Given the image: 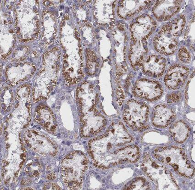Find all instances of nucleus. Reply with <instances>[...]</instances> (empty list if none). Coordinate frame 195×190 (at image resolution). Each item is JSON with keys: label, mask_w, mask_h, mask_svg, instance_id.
Segmentation results:
<instances>
[{"label": "nucleus", "mask_w": 195, "mask_h": 190, "mask_svg": "<svg viewBox=\"0 0 195 190\" xmlns=\"http://www.w3.org/2000/svg\"><path fill=\"white\" fill-rule=\"evenodd\" d=\"M133 140L121 121H113L104 134L89 141L88 152L94 165L106 170L126 162L136 163L140 157L139 148L135 145L124 146Z\"/></svg>", "instance_id": "obj_1"}, {"label": "nucleus", "mask_w": 195, "mask_h": 190, "mask_svg": "<svg viewBox=\"0 0 195 190\" xmlns=\"http://www.w3.org/2000/svg\"><path fill=\"white\" fill-rule=\"evenodd\" d=\"M61 164L62 179L68 189L79 190L88 168L87 158L80 152H73L64 158Z\"/></svg>", "instance_id": "obj_2"}, {"label": "nucleus", "mask_w": 195, "mask_h": 190, "mask_svg": "<svg viewBox=\"0 0 195 190\" xmlns=\"http://www.w3.org/2000/svg\"><path fill=\"white\" fill-rule=\"evenodd\" d=\"M156 159L169 165L175 171L185 177H192L195 169L185 154L184 149L176 146L159 147L153 152Z\"/></svg>", "instance_id": "obj_3"}, {"label": "nucleus", "mask_w": 195, "mask_h": 190, "mask_svg": "<svg viewBox=\"0 0 195 190\" xmlns=\"http://www.w3.org/2000/svg\"><path fill=\"white\" fill-rule=\"evenodd\" d=\"M141 168L150 180L157 185L159 190H178V186L171 172L153 161L149 154L145 153Z\"/></svg>", "instance_id": "obj_4"}, {"label": "nucleus", "mask_w": 195, "mask_h": 190, "mask_svg": "<svg viewBox=\"0 0 195 190\" xmlns=\"http://www.w3.org/2000/svg\"><path fill=\"white\" fill-rule=\"evenodd\" d=\"M149 108L142 101L130 100L125 105L123 111V119L132 130L142 131L147 129Z\"/></svg>", "instance_id": "obj_5"}, {"label": "nucleus", "mask_w": 195, "mask_h": 190, "mask_svg": "<svg viewBox=\"0 0 195 190\" xmlns=\"http://www.w3.org/2000/svg\"><path fill=\"white\" fill-rule=\"evenodd\" d=\"M132 92L136 98L153 101L161 97L163 89L158 81L143 78L138 80L135 83L133 87Z\"/></svg>", "instance_id": "obj_6"}, {"label": "nucleus", "mask_w": 195, "mask_h": 190, "mask_svg": "<svg viewBox=\"0 0 195 190\" xmlns=\"http://www.w3.org/2000/svg\"><path fill=\"white\" fill-rule=\"evenodd\" d=\"M80 134L83 137H90L100 132L106 127L107 121L95 109L92 113L80 115Z\"/></svg>", "instance_id": "obj_7"}, {"label": "nucleus", "mask_w": 195, "mask_h": 190, "mask_svg": "<svg viewBox=\"0 0 195 190\" xmlns=\"http://www.w3.org/2000/svg\"><path fill=\"white\" fill-rule=\"evenodd\" d=\"M156 26V22L149 16L145 14L140 16L130 26L132 41H146Z\"/></svg>", "instance_id": "obj_8"}, {"label": "nucleus", "mask_w": 195, "mask_h": 190, "mask_svg": "<svg viewBox=\"0 0 195 190\" xmlns=\"http://www.w3.org/2000/svg\"><path fill=\"white\" fill-rule=\"evenodd\" d=\"M189 74V68L184 66L180 65L172 66L168 69L164 78L165 85L170 90H176L182 88Z\"/></svg>", "instance_id": "obj_9"}, {"label": "nucleus", "mask_w": 195, "mask_h": 190, "mask_svg": "<svg viewBox=\"0 0 195 190\" xmlns=\"http://www.w3.org/2000/svg\"><path fill=\"white\" fill-rule=\"evenodd\" d=\"M182 1H158L152 8L158 20L165 21L176 14L181 8Z\"/></svg>", "instance_id": "obj_10"}, {"label": "nucleus", "mask_w": 195, "mask_h": 190, "mask_svg": "<svg viewBox=\"0 0 195 190\" xmlns=\"http://www.w3.org/2000/svg\"><path fill=\"white\" fill-rule=\"evenodd\" d=\"M166 62L165 59L159 55H151L144 59L142 68L146 75L159 78L165 71Z\"/></svg>", "instance_id": "obj_11"}, {"label": "nucleus", "mask_w": 195, "mask_h": 190, "mask_svg": "<svg viewBox=\"0 0 195 190\" xmlns=\"http://www.w3.org/2000/svg\"><path fill=\"white\" fill-rule=\"evenodd\" d=\"M153 42L155 50L165 55L174 53L178 46L175 38L161 30L155 35Z\"/></svg>", "instance_id": "obj_12"}, {"label": "nucleus", "mask_w": 195, "mask_h": 190, "mask_svg": "<svg viewBox=\"0 0 195 190\" xmlns=\"http://www.w3.org/2000/svg\"><path fill=\"white\" fill-rule=\"evenodd\" d=\"M176 114L172 109L166 105L159 104L153 110L152 122L155 126L165 128L175 120Z\"/></svg>", "instance_id": "obj_13"}, {"label": "nucleus", "mask_w": 195, "mask_h": 190, "mask_svg": "<svg viewBox=\"0 0 195 190\" xmlns=\"http://www.w3.org/2000/svg\"><path fill=\"white\" fill-rule=\"evenodd\" d=\"M148 52L146 41L133 42L129 49V59L135 70L142 68L145 55Z\"/></svg>", "instance_id": "obj_14"}, {"label": "nucleus", "mask_w": 195, "mask_h": 190, "mask_svg": "<svg viewBox=\"0 0 195 190\" xmlns=\"http://www.w3.org/2000/svg\"><path fill=\"white\" fill-rule=\"evenodd\" d=\"M151 1H120L118 7V14L119 17L123 19H127L134 16L136 14L142 10L146 7H150Z\"/></svg>", "instance_id": "obj_15"}, {"label": "nucleus", "mask_w": 195, "mask_h": 190, "mask_svg": "<svg viewBox=\"0 0 195 190\" xmlns=\"http://www.w3.org/2000/svg\"><path fill=\"white\" fill-rule=\"evenodd\" d=\"M190 128L182 120L177 121L171 126L170 132L176 142L182 143L185 141L190 133Z\"/></svg>", "instance_id": "obj_16"}, {"label": "nucleus", "mask_w": 195, "mask_h": 190, "mask_svg": "<svg viewBox=\"0 0 195 190\" xmlns=\"http://www.w3.org/2000/svg\"><path fill=\"white\" fill-rule=\"evenodd\" d=\"M185 23V16L184 15H181L175 20L164 25L161 30L175 38L182 34Z\"/></svg>", "instance_id": "obj_17"}, {"label": "nucleus", "mask_w": 195, "mask_h": 190, "mask_svg": "<svg viewBox=\"0 0 195 190\" xmlns=\"http://www.w3.org/2000/svg\"><path fill=\"white\" fill-rule=\"evenodd\" d=\"M125 190H149V183L143 177L134 179L125 186Z\"/></svg>", "instance_id": "obj_18"}, {"label": "nucleus", "mask_w": 195, "mask_h": 190, "mask_svg": "<svg viewBox=\"0 0 195 190\" xmlns=\"http://www.w3.org/2000/svg\"><path fill=\"white\" fill-rule=\"evenodd\" d=\"M178 59L184 63H188L191 59V55L188 50L184 47H182L178 52Z\"/></svg>", "instance_id": "obj_19"}, {"label": "nucleus", "mask_w": 195, "mask_h": 190, "mask_svg": "<svg viewBox=\"0 0 195 190\" xmlns=\"http://www.w3.org/2000/svg\"><path fill=\"white\" fill-rule=\"evenodd\" d=\"M181 99V95L179 93H173L168 97V102L170 103H176L178 102Z\"/></svg>", "instance_id": "obj_20"}, {"label": "nucleus", "mask_w": 195, "mask_h": 190, "mask_svg": "<svg viewBox=\"0 0 195 190\" xmlns=\"http://www.w3.org/2000/svg\"><path fill=\"white\" fill-rule=\"evenodd\" d=\"M56 178V176H55V175L54 173H51L49 176H47V179H54Z\"/></svg>", "instance_id": "obj_21"}, {"label": "nucleus", "mask_w": 195, "mask_h": 190, "mask_svg": "<svg viewBox=\"0 0 195 190\" xmlns=\"http://www.w3.org/2000/svg\"><path fill=\"white\" fill-rule=\"evenodd\" d=\"M21 158L22 159H23V160H25V161L26 157V155L25 154H22L21 155Z\"/></svg>", "instance_id": "obj_22"}, {"label": "nucleus", "mask_w": 195, "mask_h": 190, "mask_svg": "<svg viewBox=\"0 0 195 190\" xmlns=\"http://www.w3.org/2000/svg\"><path fill=\"white\" fill-rule=\"evenodd\" d=\"M118 29L121 30H124V26H123V25H119V26H118Z\"/></svg>", "instance_id": "obj_23"}, {"label": "nucleus", "mask_w": 195, "mask_h": 190, "mask_svg": "<svg viewBox=\"0 0 195 190\" xmlns=\"http://www.w3.org/2000/svg\"><path fill=\"white\" fill-rule=\"evenodd\" d=\"M27 86H28V84H23V85L20 86H19V88H22V87H25Z\"/></svg>", "instance_id": "obj_24"}, {"label": "nucleus", "mask_w": 195, "mask_h": 190, "mask_svg": "<svg viewBox=\"0 0 195 190\" xmlns=\"http://www.w3.org/2000/svg\"><path fill=\"white\" fill-rule=\"evenodd\" d=\"M25 162V160H23L22 162L20 164V168H21L22 167V165H23V163Z\"/></svg>", "instance_id": "obj_25"}, {"label": "nucleus", "mask_w": 195, "mask_h": 190, "mask_svg": "<svg viewBox=\"0 0 195 190\" xmlns=\"http://www.w3.org/2000/svg\"><path fill=\"white\" fill-rule=\"evenodd\" d=\"M21 190H33V189L32 188H28H28H23V189H22Z\"/></svg>", "instance_id": "obj_26"}, {"label": "nucleus", "mask_w": 195, "mask_h": 190, "mask_svg": "<svg viewBox=\"0 0 195 190\" xmlns=\"http://www.w3.org/2000/svg\"><path fill=\"white\" fill-rule=\"evenodd\" d=\"M19 171H18V172H16L14 174V176L16 178L17 177V176H18V172H19Z\"/></svg>", "instance_id": "obj_27"}, {"label": "nucleus", "mask_w": 195, "mask_h": 190, "mask_svg": "<svg viewBox=\"0 0 195 190\" xmlns=\"http://www.w3.org/2000/svg\"><path fill=\"white\" fill-rule=\"evenodd\" d=\"M6 172H7L6 170H5V169H4V168H3V169H2V173H6Z\"/></svg>", "instance_id": "obj_28"}, {"label": "nucleus", "mask_w": 195, "mask_h": 190, "mask_svg": "<svg viewBox=\"0 0 195 190\" xmlns=\"http://www.w3.org/2000/svg\"><path fill=\"white\" fill-rule=\"evenodd\" d=\"M22 150L23 152H26V149H25V147H23V146L22 147Z\"/></svg>", "instance_id": "obj_29"}, {"label": "nucleus", "mask_w": 195, "mask_h": 190, "mask_svg": "<svg viewBox=\"0 0 195 190\" xmlns=\"http://www.w3.org/2000/svg\"><path fill=\"white\" fill-rule=\"evenodd\" d=\"M10 176H8V178H7V181H8V182H9V180H10Z\"/></svg>", "instance_id": "obj_30"}, {"label": "nucleus", "mask_w": 195, "mask_h": 190, "mask_svg": "<svg viewBox=\"0 0 195 190\" xmlns=\"http://www.w3.org/2000/svg\"><path fill=\"white\" fill-rule=\"evenodd\" d=\"M9 146H10L9 145V144H7V145H6V149H8V148L9 147Z\"/></svg>", "instance_id": "obj_31"}, {"label": "nucleus", "mask_w": 195, "mask_h": 190, "mask_svg": "<svg viewBox=\"0 0 195 190\" xmlns=\"http://www.w3.org/2000/svg\"><path fill=\"white\" fill-rule=\"evenodd\" d=\"M28 124H26V125H25L24 126H23V128H27V127L28 126Z\"/></svg>", "instance_id": "obj_32"}, {"label": "nucleus", "mask_w": 195, "mask_h": 190, "mask_svg": "<svg viewBox=\"0 0 195 190\" xmlns=\"http://www.w3.org/2000/svg\"><path fill=\"white\" fill-rule=\"evenodd\" d=\"M19 103H18V104H17L16 105L15 108H17V107H18V106H19Z\"/></svg>", "instance_id": "obj_33"}, {"label": "nucleus", "mask_w": 195, "mask_h": 190, "mask_svg": "<svg viewBox=\"0 0 195 190\" xmlns=\"http://www.w3.org/2000/svg\"><path fill=\"white\" fill-rule=\"evenodd\" d=\"M16 97H17V98H18V99L20 100V97H19V95H16Z\"/></svg>", "instance_id": "obj_34"}, {"label": "nucleus", "mask_w": 195, "mask_h": 190, "mask_svg": "<svg viewBox=\"0 0 195 190\" xmlns=\"http://www.w3.org/2000/svg\"><path fill=\"white\" fill-rule=\"evenodd\" d=\"M27 120H28V122H30V119L29 118H28L27 119Z\"/></svg>", "instance_id": "obj_35"}, {"label": "nucleus", "mask_w": 195, "mask_h": 190, "mask_svg": "<svg viewBox=\"0 0 195 190\" xmlns=\"http://www.w3.org/2000/svg\"><path fill=\"white\" fill-rule=\"evenodd\" d=\"M65 19H66V20H69V17H65Z\"/></svg>", "instance_id": "obj_36"}, {"label": "nucleus", "mask_w": 195, "mask_h": 190, "mask_svg": "<svg viewBox=\"0 0 195 190\" xmlns=\"http://www.w3.org/2000/svg\"><path fill=\"white\" fill-rule=\"evenodd\" d=\"M9 32H10L11 33H13V30H12V29H11V30H10V31H9Z\"/></svg>", "instance_id": "obj_37"}, {"label": "nucleus", "mask_w": 195, "mask_h": 190, "mask_svg": "<svg viewBox=\"0 0 195 190\" xmlns=\"http://www.w3.org/2000/svg\"><path fill=\"white\" fill-rule=\"evenodd\" d=\"M23 42H26V40H23V41H22Z\"/></svg>", "instance_id": "obj_38"}, {"label": "nucleus", "mask_w": 195, "mask_h": 190, "mask_svg": "<svg viewBox=\"0 0 195 190\" xmlns=\"http://www.w3.org/2000/svg\"><path fill=\"white\" fill-rule=\"evenodd\" d=\"M34 12H35V13H37V11H36V10H34Z\"/></svg>", "instance_id": "obj_39"}]
</instances>
